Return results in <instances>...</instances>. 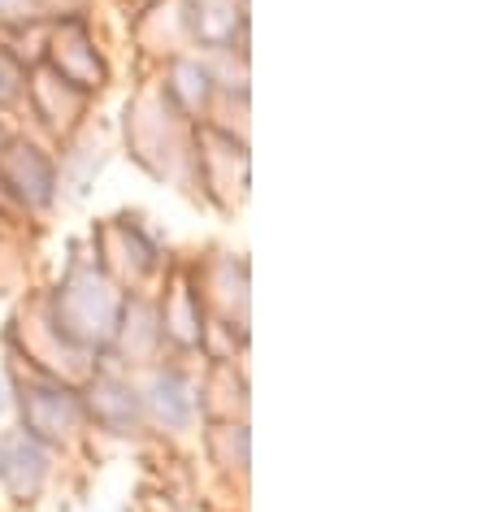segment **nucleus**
Instances as JSON below:
<instances>
[{"instance_id": "obj_6", "label": "nucleus", "mask_w": 486, "mask_h": 512, "mask_svg": "<svg viewBox=\"0 0 486 512\" xmlns=\"http://www.w3.org/2000/svg\"><path fill=\"white\" fill-rule=\"evenodd\" d=\"M92 413L96 421H105L109 430H131L135 426V413H139V404H135V391L131 387H122V382H96V391H92Z\"/></svg>"}, {"instance_id": "obj_1", "label": "nucleus", "mask_w": 486, "mask_h": 512, "mask_svg": "<svg viewBox=\"0 0 486 512\" xmlns=\"http://www.w3.org/2000/svg\"><path fill=\"white\" fill-rule=\"evenodd\" d=\"M0 183L14 191V196L27 200L31 209H44L57 191V174H53V161H48L40 148L9 144L5 161H0Z\"/></svg>"}, {"instance_id": "obj_8", "label": "nucleus", "mask_w": 486, "mask_h": 512, "mask_svg": "<svg viewBox=\"0 0 486 512\" xmlns=\"http://www.w3.org/2000/svg\"><path fill=\"white\" fill-rule=\"evenodd\" d=\"M174 96L187 109H200L209 100V70H200L196 61H178L174 66Z\"/></svg>"}, {"instance_id": "obj_11", "label": "nucleus", "mask_w": 486, "mask_h": 512, "mask_svg": "<svg viewBox=\"0 0 486 512\" xmlns=\"http://www.w3.org/2000/svg\"><path fill=\"white\" fill-rule=\"evenodd\" d=\"M0 148H9V139H5V131H0Z\"/></svg>"}, {"instance_id": "obj_7", "label": "nucleus", "mask_w": 486, "mask_h": 512, "mask_svg": "<svg viewBox=\"0 0 486 512\" xmlns=\"http://www.w3.org/2000/svg\"><path fill=\"white\" fill-rule=\"evenodd\" d=\"M152 408L165 426H187L191 417V395H187V382L178 374H161L157 387H152Z\"/></svg>"}, {"instance_id": "obj_3", "label": "nucleus", "mask_w": 486, "mask_h": 512, "mask_svg": "<svg viewBox=\"0 0 486 512\" xmlns=\"http://www.w3.org/2000/svg\"><path fill=\"white\" fill-rule=\"evenodd\" d=\"M0 473H5V482L14 486V495L40 491V482L48 478V452L40 447V439L14 434V439L5 443V452H0Z\"/></svg>"}, {"instance_id": "obj_4", "label": "nucleus", "mask_w": 486, "mask_h": 512, "mask_svg": "<svg viewBox=\"0 0 486 512\" xmlns=\"http://www.w3.org/2000/svg\"><path fill=\"white\" fill-rule=\"evenodd\" d=\"M57 48H70V53L57 57V66H53L66 83H74L79 92H92V87L105 83V66H100V57L92 53V44H87L83 27L61 31V35H57Z\"/></svg>"}, {"instance_id": "obj_2", "label": "nucleus", "mask_w": 486, "mask_h": 512, "mask_svg": "<svg viewBox=\"0 0 486 512\" xmlns=\"http://www.w3.org/2000/svg\"><path fill=\"white\" fill-rule=\"evenodd\" d=\"M22 417H27L31 439H66L79 426V400L57 387H27L22 395Z\"/></svg>"}, {"instance_id": "obj_9", "label": "nucleus", "mask_w": 486, "mask_h": 512, "mask_svg": "<svg viewBox=\"0 0 486 512\" xmlns=\"http://www.w3.org/2000/svg\"><path fill=\"white\" fill-rule=\"evenodd\" d=\"M22 92V66L9 53H0V105H9Z\"/></svg>"}, {"instance_id": "obj_10", "label": "nucleus", "mask_w": 486, "mask_h": 512, "mask_svg": "<svg viewBox=\"0 0 486 512\" xmlns=\"http://www.w3.org/2000/svg\"><path fill=\"white\" fill-rule=\"evenodd\" d=\"M9 400H5V378H0V408H5Z\"/></svg>"}, {"instance_id": "obj_5", "label": "nucleus", "mask_w": 486, "mask_h": 512, "mask_svg": "<svg viewBox=\"0 0 486 512\" xmlns=\"http://www.w3.org/2000/svg\"><path fill=\"white\" fill-rule=\"evenodd\" d=\"M239 27H243V18L230 0H191V31H196L200 44L230 48Z\"/></svg>"}]
</instances>
